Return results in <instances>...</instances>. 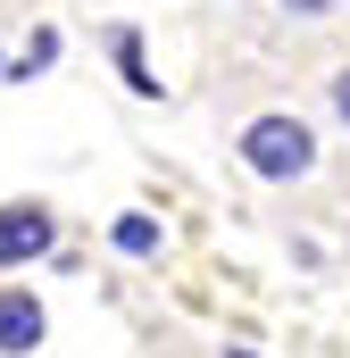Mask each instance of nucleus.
Masks as SVG:
<instances>
[{
    "mask_svg": "<svg viewBox=\"0 0 350 358\" xmlns=\"http://www.w3.org/2000/svg\"><path fill=\"white\" fill-rule=\"evenodd\" d=\"M50 250H59V217H50V200H8V208H0V275L42 267Z\"/></svg>",
    "mask_w": 350,
    "mask_h": 358,
    "instance_id": "nucleus-2",
    "label": "nucleus"
},
{
    "mask_svg": "<svg viewBox=\"0 0 350 358\" xmlns=\"http://www.w3.org/2000/svg\"><path fill=\"white\" fill-rule=\"evenodd\" d=\"M50 59H59V34H34V42H25V50L8 59V84H25V76H42Z\"/></svg>",
    "mask_w": 350,
    "mask_h": 358,
    "instance_id": "nucleus-6",
    "label": "nucleus"
},
{
    "mask_svg": "<svg viewBox=\"0 0 350 358\" xmlns=\"http://www.w3.org/2000/svg\"><path fill=\"white\" fill-rule=\"evenodd\" d=\"M0 76H8V59H0Z\"/></svg>",
    "mask_w": 350,
    "mask_h": 358,
    "instance_id": "nucleus-9",
    "label": "nucleus"
},
{
    "mask_svg": "<svg viewBox=\"0 0 350 358\" xmlns=\"http://www.w3.org/2000/svg\"><path fill=\"white\" fill-rule=\"evenodd\" d=\"M50 342V308L34 283H0V358H34Z\"/></svg>",
    "mask_w": 350,
    "mask_h": 358,
    "instance_id": "nucleus-3",
    "label": "nucleus"
},
{
    "mask_svg": "<svg viewBox=\"0 0 350 358\" xmlns=\"http://www.w3.org/2000/svg\"><path fill=\"white\" fill-rule=\"evenodd\" d=\"M326 117H334V125L350 134V59L334 67V76H326Z\"/></svg>",
    "mask_w": 350,
    "mask_h": 358,
    "instance_id": "nucleus-7",
    "label": "nucleus"
},
{
    "mask_svg": "<svg viewBox=\"0 0 350 358\" xmlns=\"http://www.w3.org/2000/svg\"><path fill=\"white\" fill-rule=\"evenodd\" d=\"M275 8H284L292 25H326V17H342L350 0H275Z\"/></svg>",
    "mask_w": 350,
    "mask_h": 358,
    "instance_id": "nucleus-8",
    "label": "nucleus"
},
{
    "mask_svg": "<svg viewBox=\"0 0 350 358\" xmlns=\"http://www.w3.org/2000/svg\"><path fill=\"white\" fill-rule=\"evenodd\" d=\"M108 250H117V259H134V267H150V259L167 250V234H159V217H142V208H125V217L108 225Z\"/></svg>",
    "mask_w": 350,
    "mask_h": 358,
    "instance_id": "nucleus-5",
    "label": "nucleus"
},
{
    "mask_svg": "<svg viewBox=\"0 0 350 358\" xmlns=\"http://www.w3.org/2000/svg\"><path fill=\"white\" fill-rule=\"evenodd\" d=\"M108 59H117V84L134 100H159V76H150V50H142V25H117L108 34Z\"/></svg>",
    "mask_w": 350,
    "mask_h": 358,
    "instance_id": "nucleus-4",
    "label": "nucleus"
},
{
    "mask_svg": "<svg viewBox=\"0 0 350 358\" xmlns=\"http://www.w3.org/2000/svg\"><path fill=\"white\" fill-rule=\"evenodd\" d=\"M234 167L251 183H267V192H292V183H309L326 167V142H317V125L300 108H251L234 125Z\"/></svg>",
    "mask_w": 350,
    "mask_h": 358,
    "instance_id": "nucleus-1",
    "label": "nucleus"
}]
</instances>
